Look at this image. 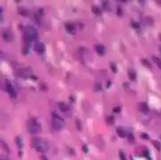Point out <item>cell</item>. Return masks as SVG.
I'll list each match as a JSON object with an SVG mask.
<instances>
[{
  "instance_id": "obj_1",
  "label": "cell",
  "mask_w": 161,
  "mask_h": 160,
  "mask_svg": "<svg viewBox=\"0 0 161 160\" xmlns=\"http://www.w3.org/2000/svg\"><path fill=\"white\" fill-rule=\"evenodd\" d=\"M38 39V32L33 27L28 26L25 29V35H24V41L25 45L30 46V43L33 41H37Z\"/></svg>"
},
{
  "instance_id": "obj_2",
  "label": "cell",
  "mask_w": 161,
  "mask_h": 160,
  "mask_svg": "<svg viewBox=\"0 0 161 160\" xmlns=\"http://www.w3.org/2000/svg\"><path fill=\"white\" fill-rule=\"evenodd\" d=\"M32 147L35 149L36 151L41 152V153H45L48 151V143L45 142L44 140H42L39 138H34L32 139Z\"/></svg>"
},
{
  "instance_id": "obj_3",
  "label": "cell",
  "mask_w": 161,
  "mask_h": 160,
  "mask_svg": "<svg viewBox=\"0 0 161 160\" xmlns=\"http://www.w3.org/2000/svg\"><path fill=\"white\" fill-rule=\"evenodd\" d=\"M52 125L53 127L56 129V130H61L63 128V125H64V122L63 120L58 116L57 113H52Z\"/></svg>"
},
{
  "instance_id": "obj_4",
  "label": "cell",
  "mask_w": 161,
  "mask_h": 160,
  "mask_svg": "<svg viewBox=\"0 0 161 160\" xmlns=\"http://www.w3.org/2000/svg\"><path fill=\"white\" fill-rule=\"evenodd\" d=\"M28 129L31 134H37L41 131V125L35 120H30L28 124Z\"/></svg>"
},
{
  "instance_id": "obj_5",
  "label": "cell",
  "mask_w": 161,
  "mask_h": 160,
  "mask_svg": "<svg viewBox=\"0 0 161 160\" xmlns=\"http://www.w3.org/2000/svg\"><path fill=\"white\" fill-rule=\"evenodd\" d=\"M19 76L22 77V78H30L32 77V73H31V70L29 68H24V69H21L19 71Z\"/></svg>"
},
{
  "instance_id": "obj_6",
  "label": "cell",
  "mask_w": 161,
  "mask_h": 160,
  "mask_svg": "<svg viewBox=\"0 0 161 160\" xmlns=\"http://www.w3.org/2000/svg\"><path fill=\"white\" fill-rule=\"evenodd\" d=\"M2 38H3V40H4L5 42H7V43H10V42H12V40H13L12 33H11L9 30H5V31H3V33H2Z\"/></svg>"
},
{
  "instance_id": "obj_7",
  "label": "cell",
  "mask_w": 161,
  "mask_h": 160,
  "mask_svg": "<svg viewBox=\"0 0 161 160\" xmlns=\"http://www.w3.org/2000/svg\"><path fill=\"white\" fill-rule=\"evenodd\" d=\"M6 89H7L8 93L10 95V97L16 98V91H15L14 88L11 86V84L9 81H7V83H6Z\"/></svg>"
},
{
  "instance_id": "obj_8",
  "label": "cell",
  "mask_w": 161,
  "mask_h": 160,
  "mask_svg": "<svg viewBox=\"0 0 161 160\" xmlns=\"http://www.w3.org/2000/svg\"><path fill=\"white\" fill-rule=\"evenodd\" d=\"M35 50L38 54H43V52L45 50L44 44L41 43V42H37L35 44Z\"/></svg>"
},
{
  "instance_id": "obj_9",
  "label": "cell",
  "mask_w": 161,
  "mask_h": 160,
  "mask_svg": "<svg viewBox=\"0 0 161 160\" xmlns=\"http://www.w3.org/2000/svg\"><path fill=\"white\" fill-rule=\"evenodd\" d=\"M138 108H139V110H140V112H142V113H147L148 111H149V107H148L147 104H146V103H143V102H141L139 104Z\"/></svg>"
},
{
  "instance_id": "obj_10",
  "label": "cell",
  "mask_w": 161,
  "mask_h": 160,
  "mask_svg": "<svg viewBox=\"0 0 161 160\" xmlns=\"http://www.w3.org/2000/svg\"><path fill=\"white\" fill-rule=\"evenodd\" d=\"M65 28L71 34H75V32H76V27L71 23H66L65 24Z\"/></svg>"
},
{
  "instance_id": "obj_11",
  "label": "cell",
  "mask_w": 161,
  "mask_h": 160,
  "mask_svg": "<svg viewBox=\"0 0 161 160\" xmlns=\"http://www.w3.org/2000/svg\"><path fill=\"white\" fill-rule=\"evenodd\" d=\"M95 50H96V52L98 53V55H100V56H103L105 53V48L102 44H97V45H95Z\"/></svg>"
},
{
  "instance_id": "obj_12",
  "label": "cell",
  "mask_w": 161,
  "mask_h": 160,
  "mask_svg": "<svg viewBox=\"0 0 161 160\" xmlns=\"http://www.w3.org/2000/svg\"><path fill=\"white\" fill-rule=\"evenodd\" d=\"M128 77H129V79L131 80V81H136L137 79V74L136 73L134 72L133 70H128Z\"/></svg>"
},
{
  "instance_id": "obj_13",
  "label": "cell",
  "mask_w": 161,
  "mask_h": 160,
  "mask_svg": "<svg viewBox=\"0 0 161 160\" xmlns=\"http://www.w3.org/2000/svg\"><path fill=\"white\" fill-rule=\"evenodd\" d=\"M0 142H1V146H2V148H3V150L5 151V152H7V153H10V149H9V147L7 145V143L3 140V139H1L0 140Z\"/></svg>"
},
{
  "instance_id": "obj_14",
  "label": "cell",
  "mask_w": 161,
  "mask_h": 160,
  "mask_svg": "<svg viewBox=\"0 0 161 160\" xmlns=\"http://www.w3.org/2000/svg\"><path fill=\"white\" fill-rule=\"evenodd\" d=\"M58 107H59V109L62 111V112H66V111H68L69 110V107L64 104V103H59L58 104Z\"/></svg>"
},
{
  "instance_id": "obj_15",
  "label": "cell",
  "mask_w": 161,
  "mask_h": 160,
  "mask_svg": "<svg viewBox=\"0 0 161 160\" xmlns=\"http://www.w3.org/2000/svg\"><path fill=\"white\" fill-rule=\"evenodd\" d=\"M117 133H118V136L121 137V138H124L126 136L125 131H124L122 127H118V128H117Z\"/></svg>"
},
{
  "instance_id": "obj_16",
  "label": "cell",
  "mask_w": 161,
  "mask_h": 160,
  "mask_svg": "<svg viewBox=\"0 0 161 160\" xmlns=\"http://www.w3.org/2000/svg\"><path fill=\"white\" fill-rule=\"evenodd\" d=\"M15 143L17 144V146L21 149V148H23V140H22V138H20V137H16L15 138Z\"/></svg>"
},
{
  "instance_id": "obj_17",
  "label": "cell",
  "mask_w": 161,
  "mask_h": 160,
  "mask_svg": "<svg viewBox=\"0 0 161 160\" xmlns=\"http://www.w3.org/2000/svg\"><path fill=\"white\" fill-rule=\"evenodd\" d=\"M18 11H19V13L21 15H24V16H28V11L27 9H22V8H19L18 9Z\"/></svg>"
},
{
  "instance_id": "obj_18",
  "label": "cell",
  "mask_w": 161,
  "mask_h": 160,
  "mask_svg": "<svg viewBox=\"0 0 161 160\" xmlns=\"http://www.w3.org/2000/svg\"><path fill=\"white\" fill-rule=\"evenodd\" d=\"M153 60H154V62H155V63L158 65V67H159V68L161 69V59H160V58H157V57H155V56H154V57H153Z\"/></svg>"
},
{
  "instance_id": "obj_19",
  "label": "cell",
  "mask_w": 161,
  "mask_h": 160,
  "mask_svg": "<svg viewBox=\"0 0 161 160\" xmlns=\"http://www.w3.org/2000/svg\"><path fill=\"white\" fill-rule=\"evenodd\" d=\"M105 121H106V124L110 125V124H113V123H114V118L112 116H108L105 119Z\"/></svg>"
},
{
  "instance_id": "obj_20",
  "label": "cell",
  "mask_w": 161,
  "mask_h": 160,
  "mask_svg": "<svg viewBox=\"0 0 161 160\" xmlns=\"http://www.w3.org/2000/svg\"><path fill=\"white\" fill-rule=\"evenodd\" d=\"M141 63H142L144 66H146L147 68H152V66H151V64H150V62L148 61L147 59H141Z\"/></svg>"
},
{
  "instance_id": "obj_21",
  "label": "cell",
  "mask_w": 161,
  "mask_h": 160,
  "mask_svg": "<svg viewBox=\"0 0 161 160\" xmlns=\"http://www.w3.org/2000/svg\"><path fill=\"white\" fill-rule=\"evenodd\" d=\"M152 142H153L154 146L155 147V148H156V149H157V150H160V149H161V144L159 143V142H158V141H157V140H153Z\"/></svg>"
},
{
  "instance_id": "obj_22",
  "label": "cell",
  "mask_w": 161,
  "mask_h": 160,
  "mask_svg": "<svg viewBox=\"0 0 161 160\" xmlns=\"http://www.w3.org/2000/svg\"><path fill=\"white\" fill-rule=\"evenodd\" d=\"M91 9H92V12H93L94 14H97V15L101 14V11H100V9H99L97 7H92Z\"/></svg>"
},
{
  "instance_id": "obj_23",
  "label": "cell",
  "mask_w": 161,
  "mask_h": 160,
  "mask_svg": "<svg viewBox=\"0 0 161 160\" xmlns=\"http://www.w3.org/2000/svg\"><path fill=\"white\" fill-rule=\"evenodd\" d=\"M76 125L77 130H79V131H81V130H82V126H81V122H80L79 120H76Z\"/></svg>"
},
{
  "instance_id": "obj_24",
  "label": "cell",
  "mask_w": 161,
  "mask_h": 160,
  "mask_svg": "<svg viewBox=\"0 0 161 160\" xmlns=\"http://www.w3.org/2000/svg\"><path fill=\"white\" fill-rule=\"evenodd\" d=\"M127 138H128V140H129V142H130V143H134L135 138H134V136L131 134V133H129V134L127 135Z\"/></svg>"
},
{
  "instance_id": "obj_25",
  "label": "cell",
  "mask_w": 161,
  "mask_h": 160,
  "mask_svg": "<svg viewBox=\"0 0 161 160\" xmlns=\"http://www.w3.org/2000/svg\"><path fill=\"white\" fill-rule=\"evenodd\" d=\"M110 68H111V70L113 71V73H117V67H116V64H115V63L111 62V63H110Z\"/></svg>"
},
{
  "instance_id": "obj_26",
  "label": "cell",
  "mask_w": 161,
  "mask_h": 160,
  "mask_svg": "<svg viewBox=\"0 0 161 160\" xmlns=\"http://www.w3.org/2000/svg\"><path fill=\"white\" fill-rule=\"evenodd\" d=\"M145 19H146V20H145V22H146L147 25H152V24L154 23V21H153V18H151V17H146Z\"/></svg>"
},
{
  "instance_id": "obj_27",
  "label": "cell",
  "mask_w": 161,
  "mask_h": 160,
  "mask_svg": "<svg viewBox=\"0 0 161 160\" xmlns=\"http://www.w3.org/2000/svg\"><path fill=\"white\" fill-rule=\"evenodd\" d=\"M103 7H104V9H106V10L109 9V6H108V2H107V1H103Z\"/></svg>"
},
{
  "instance_id": "obj_28",
  "label": "cell",
  "mask_w": 161,
  "mask_h": 160,
  "mask_svg": "<svg viewBox=\"0 0 161 160\" xmlns=\"http://www.w3.org/2000/svg\"><path fill=\"white\" fill-rule=\"evenodd\" d=\"M95 90L96 91H100L101 90V84L100 83H96L95 84Z\"/></svg>"
},
{
  "instance_id": "obj_29",
  "label": "cell",
  "mask_w": 161,
  "mask_h": 160,
  "mask_svg": "<svg viewBox=\"0 0 161 160\" xmlns=\"http://www.w3.org/2000/svg\"><path fill=\"white\" fill-rule=\"evenodd\" d=\"M120 158H121V160H125V156H124V153H123V152H122V151H120Z\"/></svg>"
},
{
  "instance_id": "obj_30",
  "label": "cell",
  "mask_w": 161,
  "mask_h": 160,
  "mask_svg": "<svg viewBox=\"0 0 161 160\" xmlns=\"http://www.w3.org/2000/svg\"><path fill=\"white\" fill-rule=\"evenodd\" d=\"M132 27H133L134 28H139L140 27V25H139V23L137 22H132Z\"/></svg>"
},
{
  "instance_id": "obj_31",
  "label": "cell",
  "mask_w": 161,
  "mask_h": 160,
  "mask_svg": "<svg viewBox=\"0 0 161 160\" xmlns=\"http://www.w3.org/2000/svg\"><path fill=\"white\" fill-rule=\"evenodd\" d=\"M140 138H144V139H149V137H148V135L146 133H143V134H141L140 135Z\"/></svg>"
},
{
  "instance_id": "obj_32",
  "label": "cell",
  "mask_w": 161,
  "mask_h": 160,
  "mask_svg": "<svg viewBox=\"0 0 161 160\" xmlns=\"http://www.w3.org/2000/svg\"><path fill=\"white\" fill-rule=\"evenodd\" d=\"M117 14L119 15V16H122V15H123V10H122V9L120 7H118V9H117Z\"/></svg>"
},
{
  "instance_id": "obj_33",
  "label": "cell",
  "mask_w": 161,
  "mask_h": 160,
  "mask_svg": "<svg viewBox=\"0 0 161 160\" xmlns=\"http://www.w3.org/2000/svg\"><path fill=\"white\" fill-rule=\"evenodd\" d=\"M113 111H114V112H116V113H119L120 111H121V107H114V108H113Z\"/></svg>"
},
{
  "instance_id": "obj_34",
  "label": "cell",
  "mask_w": 161,
  "mask_h": 160,
  "mask_svg": "<svg viewBox=\"0 0 161 160\" xmlns=\"http://www.w3.org/2000/svg\"><path fill=\"white\" fill-rule=\"evenodd\" d=\"M82 150H83V151H84L85 153H88V147H87V145H83L82 146Z\"/></svg>"
},
{
  "instance_id": "obj_35",
  "label": "cell",
  "mask_w": 161,
  "mask_h": 160,
  "mask_svg": "<svg viewBox=\"0 0 161 160\" xmlns=\"http://www.w3.org/2000/svg\"><path fill=\"white\" fill-rule=\"evenodd\" d=\"M35 19H36V21H37V23H41V21H40V18H39V16H38V14H35Z\"/></svg>"
},
{
  "instance_id": "obj_36",
  "label": "cell",
  "mask_w": 161,
  "mask_h": 160,
  "mask_svg": "<svg viewBox=\"0 0 161 160\" xmlns=\"http://www.w3.org/2000/svg\"><path fill=\"white\" fill-rule=\"evenodd\" d=\"M41 160H49V159H48L45 155H43V154H42V155H41Z\"/></svg>"
},
{
  "instance_id": "obj_37",
  "label": "cell",
  "mask_w": 161,
  "mask_h": 160,
  "mask_svg": "<svg viewBox=\"0 0 161 160\" xmlns=\"http://www.w3.org/2000/svg\"><path fill=\"white\" fill-rule=\"evenodd\" d=\"M123 87L125 88V89H127V88L129 87V85H128V84H127V83H124V84H123Z\"/></svg>"
},
{
  "instance_id": "obj_38",
  "label": "cell",
  "mask_w": 161,
  "mask_h": 160,
  "mask_svg": "<svg viewBox=\"0 0 161 160\" xmlns=\"http://www.w3.org/2000/svg\"><path fill=\"white\" fill-rule=\"evenodd\" d=\"M110 85H111V83H110V82H108V83H107V87H110Z\"/></svg>"
},
{
  "instance_id": "obj_39",
  "label": "cell",
  "mask_w": 161,
  "mask_h": 160,
  "mask_svg": "<svg viewBox=\"0 0 161 160\" xmlns=\"http://www.w3.org/2000/svg\"><path fill=\"white\" fill-rule=\"evenodd\" d=\"M140 4H144L145 2H144V1H140Z\"/></svg>"
},
{
  "instance_id": "obj_40",
  "label": "cell",
  "mask_w": 161,
  "mask_h": 160,
  "mask_svg": "<svg viewBox=\"0 0 161 160\" xmlns=\"http://www.w3.org/2000/svg\"><path fill=\"white\" fill-rule=\"evenodd\" d=\"M159 39L161 40V34H159Z\"/></svg>"
},
{
  "instance_id": "obj_41",
  "label": "cell",
  "mask_w": 161,
  "mask_h": 160,
  "mask_svg": "<svg viewBox=\"0 0 161 160\" xmlns=\"http://www.w3.org/2000/svg\"><path fill=\"white\" fill-rule=\"evenodd\" d=\"M159 49H160V53H161V46H159Z\"/></svg>"
},
{
  "instance_id": "obj_42",
  "label": "cell",
  "mask_w": 161,
  "mask_h": 160,
  "mask_svg": "<svg viewBox=\"0 0 161 160\" xmlns=\"http://www.w3.org/2000/svg\"><path fill=\"white\" fill-rule=\"evenodd\" d=\"M1 160H5V159H1Z\"/></svg>"
}]
</instances>
